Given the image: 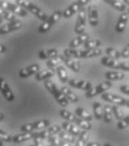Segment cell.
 I'll return each instance as SVG.
<instances>
[{"label": "cell", "mask_w": 129, "mask_h": 146, "mask_svg": "<svg viewBox=\"0 0 129 146\" xmlns=\"http://www.w3.org/2000/svg\"><path fill=\"white\" fill-rule=\"evenodd\" d=\"M0 141H2V142H7V143H10V142H13V137H11V136H9L6 131H3V130H1V129H0Z\"/></svg>", "instance_id": "obj_44"}, {"label": "cell", "mask_w": 129, "mask_h": 146, "mask_svg": "<svg viewBox=\"0 0 129 146\" xmlns=\"http://www.w3.org/2000/svg\"><path fill=\"white\" fill-rule=\"evenodd\" d=\"M88 17H89V23H90L91 26H93V27L98 26V24H99V13H98V8L95 6H93V5L89 6Z\"/></svg>", "instance_id": "obj_14"}, {"label": "cell", "mask_w": 129, "mask_h": 146, "mask_svg": "<svg viewBox=\"0 0 129 146\" xmlns=\"http://www.w3.org/2000/svg\"><path fill=\"white\" fill-rule=\"evenodd\" d=\"M75 115H76L79 118H81V119H84V120H87V121H92V118H93L92 115H91L88 110L82 108V107H79V108L75 109Z\"/></svg>", "instance_id": "obj_22"}, {"label": "cell", "mask_w": 129, "mask_h": 146, "mask_svg": "<svg viewBox=\"0 0 129 146\" xmlns=\"http://www.w3.org/2000/svg\"><path fill=\"white\" fill-rule=\"evenodd\" d=\"M120 91L122 92V93H125V94H128L129 96V86H127V84L120 86Z\"/></svg>", "instance_id": "obj_47"}, {"label": "cell", "mask_w": 129, "mask_h": 146, "mask_svg": "<svg viewBox=\"0 0 129 146\" xmlns=\"http://www.w3.org/2000/svg\"><path fill=\"white\" fill-rule=\"evenodd\" d=\"M62 14H63L62 11H60V10H56V11H54V13L52 14V16H51L50 18L47 19V21H48V23H50V24H51V25L53 26V25H54L55 23H57V20L61 18Z\"/></svg>", "instance_id": "obj_39"}, {"label": "cell", "mask_w": 129, "mask_h": 146, "mask_svg": "<svg viewBox=\"0 0 129 146\" xmlns=\"http://www.w3.org/2000/svg\"><path fill=\"white\" fill-rule=\"evenodd\" d=\"M52 27V25L46 20V21H44L39 27H38V32L40 33V34H44V33H46V32H48L50 31V28Z\"/></svg>", "instance_id": "obj_42"}, {"label": "cell", "mask_w": 129, "mask_h": 146, "mask_svg": "<svg viewBox=\"0 0 129 146\" xmlns=\"http://www.w3.org/2000/svg\"><path fill=\"white\" fill-rule=\"evenodd\" d=\"M87 16H88V10H85L84 8H82L79 11V16L76 19V24H75V28L74 32L79 35L84 34L85 32V21H87Z\"/></svg>", "instance_id": "obj_7"}, {"label": "cell", "mask_w": 129, "mask_h": 146, "mask_svg": "<svg viewBox=\"0 0 129 146\" xmlns=\"http://www.w3.org/2000/svg\"><path fill=\"white\" fill-rule=\"evenodd\" d=\"M32 138H34V133H22V134H19L16 136H13V142L14 143H22V142H26Z\"/></svg>", "instance_id": "obj_27"}, {"label": "cell", "mask_w": 129, "mask_h": 146, "mask_svg": "<svg viewBox=\"0 0 129 146\" xmlns=\"http://www.w3.org/2000/svg\"><path fill=\"white\" fill-rule=\"evenodd\" d=\"M102 53L100 48H93V50H81V58H91L95 57Z\"/></svg>", "instance_id": "obj_23"}, {"label": "cell", "mask_w": 129, "mask_h": 146, "mask_svg": "<svg viewBox=\"0 0 129 146\" xmlns=\"http://www.w3.org/2000/svg\"><path fill=\"white\" fill-rule=\"evenodd\" d=\"M61 62H62V58H61V55H58L57 57H54V58H51V60H48V61L46 62V65H47L48 68L53 69V68H55L57 64H60Z\"/></svg>", "instance_id": "obj_40"}, {"label": "cell", "mask_w": 129, "mask_h": 146, "mask_svg": "<svg viewBox=\"0 0 129 146\" xmlns=\"http://www.w3.org/2000/svg\"><path fill=\"white\" fill-rule=\"evenodd\" d=\"M16 3L19 5V6H21L25 10H28V11H30L32 14H34L37 18L43 20V21H46V20L48 19L47 18V15H46L39 7H37L34 2H32V1H28V0H17Z\"/></svg>", "instance_id": "obj_2"}, {"label": "cell", "mask_w": 129, "mask_h": 146, "mask_svg": "<svg viewBox=\"0 0 129 146\" xmlns=\"http://www.w3.org/2000/svg\"><path fill=\"white\" fill-rule=\"evenodd\" d=\"M127 14H128V16H129V8L127 9Z\"/></svg>", "instance_id": "obj_57"}, {"label": "cell", "mask_w": 129, "mask_h": 146, "mask_svg": "<svg viewBox=\"0 0 129 146\" xmlns=\"http://www.w3.org/2000/svg\"><path fill=\"white\" fill-rule=\"evenodd\" d=\"M34 145L35 146H44L43 145L42 139H38V138H35V139H34Z\"/></svg>", "instance_id": "obj_48"}, {"label": "cell", "mask_w": 129, "mask_h": 146, "mask_svg": "<svg viewBox=\"0 0 129 146\" xmlns=\"http://www.w3.org/2000/svg\"><path fill=\"white\" fill-rule=\"evenodd\" d=\"M0 17L3 19V20H8V21H15V20H17V19H16V16H15L13 13L6 11V10L2 9L1 7H0Z\"/></svg>", "instance_id": "obj_36"}, {"label": "cell", "mask_w": 129, "mask_h": 146, "mask_svg": "<svg viewBox=\"0 0 129 146\" xmlns=\"http://www.w3.org/2000/svg\"><path fill=\"white\" fill-rule=\"evenodd\" d=\"M56 73H57L60 80H61L63 83L69 82V74H67V72H66V70H65L64 66H57V68H56Z\"/></svg>", "instance_id": "obj_31"}, {"label": "cell", "mask_w": 129, "mask_h": 146, "mask_svg": "<svg viewBox=\"0 0 129 146\" xmlns=\"http://www.w3.org/2000/svg\"><path fill=\"white\" fill-rule=\"evenodd\" d=\"M57 136H58V137L61 138V141H63V142L71 143V144H74V143H75V138H74V136H72L71 134H69V133L65 131V130H62Z\"/></svg>", "instance_id": "obj_34"}, {"label": "cell", "mask_w": 129, "mask_h": 146, "mask_svg": "<svg viewBox=\"0 0 129 146\" xmlns=\"http://www.w3.org/2000/svg\"><path fill=\"white\" fill-rule=\"evenodd\" d=\"M69 84L73 88L76 89H81V90H85L89 91L92 88V84L90 81H85V80H76V79H71L69 80Z\"/></svg>", "instance_id": "obj_12"}, {"label": "cell", "mask_w": 129, "mask_h": 146, "mask_svg": "<svg viewBox=\"0 0 129 146\" xmlns=\"http://www.w3.org/2000/svg\"><path fill=\"white\" fill-rule=\"evenodd\" d=\"M128 126H129V115L125 116L124 119L119 120L118 124H117V128L118 129H125V128H127Z\"/></svg>", "instance_id": "obj_41"}, {"label": "cell", "mask_w": 129, "mask_h": 146, "mask_svg": "<svg viewBox=\"0 0 129 146\" xmlns=\"http://www.w3.org/2000/svg\"><path fill=\"white\" fill-rule=\"evenodd\" d=\"M0 7L2 9H5L6 11H10L13 13L14 15H18V16H21V17H26L27 16V10H25L21 6H19L13 1H3V0H0Z\"/></svg>", "instance_id": "obj_3"}, {"label": "cell", "mask_w": 129, "mask_h": 146, "mask_svg": "<svg viewBox=\"0 0 129 146\" xmlns=\"http://www.w3.org/2000/svg\"><path fill=\"white\" fill-rule=\"evenodd\" d=\"M62 131V128L60 126H52V127H48L44 130H38L36 133H34V139L38 138V139H48L53 136L58 135Z\"/></svg>", "instance_id": "obj_4"}, {"label": "cell", "mask_w": 129, "mask_h": 146, "mask_svg": "<svg viewBox=\"0 0 129 146\" xmlns=\"http://www.w3.org/2000/svg\"><path fill=\"white\" fill-rule=\"evenodd\" d=\"M29 146H35V145H34V144H33V145H29Z\"/></svg>", "instance_id": "obj_58"}, {"label": "cell", "mask_w": 129, "mask_h": 146, "mask_svg": "<svg viewBox=\"0 0 129 146\" xmlns=\"http://www.w3.org/2000/svg\"><path fill=\"white\" fill-rule=\"evenodd\" d=\"M111 82L110 81H103V82H101V83H99L98 86H95L94 88H91L89 91H87L85 93V97L87 98H92V97H95V96H98V94H103V93H106V91L108 90V89H110L111 88Z\"/></svg>", "instance_id": "obj_9"}, {"label": "cell", "mask_w": 129, "mask_h": 146, "mask_svg": "<svg viewBox=\"0 0 129 146\" xmlns=\"http://www.w3.org/2000/svg\"><path fill=\"white\" fill-rule=\"evenodd\" d=\"M61 146H73V144H71V143H66V142H62Z\"/></svg>", "instance_id": "obj_51"}, {"label": "cell", "mask_w": 129, "mask_h": 146, "mask_svg": "<svg viewBox=\"0 0 129 146\" xmlns=\"http://www.w3.org/2000/svg\"><path fill=\"white\" fill-rule=\"evenodd\" d=\"M63 55L66 57H72V58H77L81 57V50H72V48H65L63 51Z\"/></svg>", "instance_id": "obj_35"}, {"label": "cell", "mask_w": 129, "mask_h": 146, "mask_svg": "<svg viewBox=\"0 0 129 146\" xmlns=\"http://www.w3.org/2000/svg\"><path fill=\"white\" fill-rule=\"evenodd\" d=\"M89 3V1L88 0H80V1H75L73 3H71L64 11H63V14H62V16L63 17H65V18H70V17H72L74 14H76V13H79L85 5H88Z\"/></svg>", "instance_id": "obj_6"}, {"label": "cell", "mask_w": 129, "mask_h": 146, "mask_svg": "<svg viewBox=\"0 0 129 146\" xmlns=\"http://www.w3.org/2000/svg\"><path fill=\"white\" fill-rule=\"evenodd\" d=\"M38 56L40 60H51L58 56V52L55 48H48V50H42L39 51Z\"/></svg>", "instance_id": "obj_19"}, {"label": "cell", "mask_w": 129, "mask_h": 146, "mask_svg": "<svg viewBox=\"0 0 129 146\" xmlns=\"http://www.w3.org/2000/svg\"><path fill=\"white\" fill-rule=\"evenodd\" d=\"M0 91L3 94V97H5V99L7 101L11 102V101L15 100V94H14V92L11 90V88L9 87L7 81L5 79H2V78H0Z\"/></svg>", "instance_id": "obj_10"}, {"label": "cell", "mask_w": 129, "mask_h": 146, "mask_svg": "<svg viewBox=\"0 0 129 146\" xmlns=\"http://www.w3.org/2000/svg\"><path fill=\"white\" fill-rule=\"evenodd\" d=\"M101 45V40L100 39H89L87 40L83 46L84 50H93V48H99V46Z\"/></svg>", "instance_id": "obj_32"}, {"label": "cell", "mask_w": 129, "mask_h": 146, "mask_svg": "<svg viewBox=\"0 0 129 146\" xmlns=\"http://www.w3.org/2000/svg\"><path fill=\"white\" fill-rule=\"evenodd\" d=\"M106 54H107L108 57H110L112 60H116V61L121 57V52H118L117 50H114V48H112V47L106 48Z\"/></svg>", "instance_id": "obj_37"}, {"label": "cell", "mask_w": 129, "mask_h": 146, "mask_svg": "<svg viewBox=\"0 0 129 146\" xmlns=\"http://www.w3.org/2000/svg\"><path fill=\"white\" fill-rule=\"evenodd\" d=\"M107 81H116V80H122L125 79V73L124 72H119V71H109V72H106L105 74Z\"/></svg>", "instance_id": "obj_24"}, {"label": "cell", "mask_w": 129, "mask_h": 146, "mask_svg": "<svg viewBox=\"0 0 129 146\" xmlns=\"http://www.w3.org/2000/svg\"><path fill=\"white\" fill-rule=\"evenodd\" d=\"M118 70L129 71V62H120L118 65Z\"/></svg>", "instance_id": "obj_45"}, {"label": "cell", "mask_w": 129, "mask_h": 146, "mask_svg": "<svg viewBox=\"0 0 129 146\" xmlns=\"http://www.w3.org/2000/svg\"><path fill=\"white\" fill-rule=\"evenodd\" d=\"M50 126V120L44 119V120H39V121H34V123H29L26 124L24 126H21L20 130L22 133H33L34 130H43Z\"/></svg>", "instance_id": "obj_5"}, {"label": "cell", "mask_w": 129, "mask_h": 146, "mask_svg": "<svg viewBox=\"0 0 129 146\" xmlns=\"http://www.w3.org/2000/svg\"><path fill=\"white\" fill-rule=\"evenodd\" d=\"M121 57H124V58H128L129 57V44H127L124 47V50L121 51Z\"/></svg>", "instance_id": "obj_46"}, {"label": "cell", "mask_w": 129, "mask_h": 146, "mask_svg": "<svg viewBox=\"0 0 129 146\" xmlns=\"http://www.w3.org/2000/svg\"><path fill=\"white\" fill-rule=\"evenodd\" d=\"M54 74H55V70L54 69H47V70H43V71L37 73L35 79H36V81H47Z\"/></svg>", "instance_id": "obj_20"}, {"label": "cell", "mask_w": 129, "mask_h": 146, "mask_svg": "<svg viewBox=\"0 0 129 146\" xmlns=\"http://www.w3.org/2000/svg\"><path fill=\"white\" fill-rule=\"evenodd\" d=\"M87 146H101L99 143H95V142H88Z\"/></svg>", "instance_id": "obj_49"}, {"label": "cell", "mask_w": 129, "mask_h": 146, "mask_svg": "<svg viewBox=\"0 0 129 146\" xmlns=\"http://www.w3.org/2000/svg\"><path fill=\"white\" fill-rule=\"evenodd\" d=\"M112 107L109 105H106L103 107V121L105 123H111L112 121Z\"/></svg>", "instance_id": "obj_33"}, {"label": "cell", "mask_w": 129, "mask_h": 146, "mask_svg": "<svg viewBox=\"0 0 129 146\" xmlns=\"http://www.w3.org/2000/svg\"><path fill=\"white\" fill-rule=\"evenodd\" d=\"M90 38H89V35L88 34H82V35H79L77 37H75L73 38L71 42H70V48H72V50H75L76 47H79L80 45H82V44H84L87 40H89Z\"/></svg>", "instance_id": "obj_17"}, {"label": "cell", "mask_w": 129, "mask_h": 146, "mask_svg": "<svg viewBox=\"0 0 129 146\" xmlns=\"http://www.w3.org/2000/svg\"><path fill=\"white\" fill-rule=\"evenodd\" d=\"M2 21H3V19H2L1 17H0V23H2Z\"/></svg>", "instance_id": "obj_56"}, {"label": "cell", "mask_w": 129, "mask_h": 146, "mask_svg": "<svg viewBox=\"0 0 129 146\" xmlns=\"http://www.w3.org/2000/svg\"><path fill=\"white\" fill-rule=\"evenodd\" d=\"M101 63L105 65V66H108V68H112V69H117L118 70V65L120 62L116 61V60H112L108 56H105L101 58Z\"/></svg>", "instance_id": "obj_30"}, {"label": "cell", "mask_w": 129, "mask_h": 146, "mask_svg": "<svg viewBox=\"0 0 129 146\" xmlns=\"http://www.w3.org/2000/svg\"><path fill=\"white\" fill-rule=\"evenodd\" d=\"M47 141L50 142V145H52V146H61L62 142H63V141H61V138H60L57 135L51 137V138H48Z\"/></svg>", "instance_id": "obj_43"}, {"label": "cell", "mask_w": 129, "mask_h": 146, "mask_svg": "<svg viewBox=\"0 0 129 146\" xmlns=\"http://www.w3.org/2000/svg\"><path fill=\"white\" fill-rule=\"evenodd\" d=\"M60 116L62 117V118H64L65 120H67V121H72L73 124H77V121L80 120V118L76 116V115H74L73 112H71V111H69V110L66 109H61L60 110Z\"/></svg>", "instance_id": "obj_21"}, {"label": "cell", "mask_w": 129, "mask_h": 146, "mask_svg": "<svg viewBox=\"0 0 129 146\" xmlns=\"http://www.w3.org/2000/svg\"><path fill=\"white\" fill-rule=\"evenodd\" d=\"M61 58H62V61L66 64V66H67V68H70L73 72H79V71H80V69H81L80 63H79L75 58H72V57H66V56H64L63 54H61Z\"/></svg>", "instance_id": "obj_16"}, {"label": "cell", "mask_w": 129, "mask_h": 146, "mask_svg": "<svg viewBox=\"0 0 129 146\" xmlns=\"http://www.w3.org/2000/svg\"><path fill=\"white\" fill-rule=\"evenodd\" d=\"M112 113L116 116L117 119H119V120L124 119V111L121 110L120 106H117V105L112 106Z\"/></svg>", "instance_id": "obj_38"}, {"label": "cell", "mask_w": 129, "mask_h": 146, "mask_svg": "<svg viewBox=\"0 0 129 146\" xmlns=\"http://www.w3.org/2000/svg\"><path fill=\"white\" fill-rule=\"evenodd\" d=\"M21 26H22V21H20L18 19L15 21H8L7 24H5L3 26L0 27V35H5V34L11 33V32H15V31L19 29Z\"/></svg>", "instance_id": "obj_11"}, {"label": "cell", "mask_w": 129, "mask_h": 146, "mask_svg": "<svg viewBox=\"0 0 129 146\" xmlns=\"http://www.w3.org/2000/svg\"><path fill=\"white\" fill-rule=\"evenodd\" d=\"M45 88L50 91L51 94H53V97L56 99V101L62 106V107H66L69 105V100L65 98V96L62 93V91L56 87V84L52 80H47L44 82Z\"/></svg>", "instance_id": "obj_1"}, {"label": "cell", "mask_w": 129, "mask_h": 146, "mask_svg": "<svg viewBox=\"0 0 129 146\" xmlns=\"http://www.w3.org/2000/svg\"><path fill=\"white\" fill-rule=\"evenodd\" d=\"M124 2H125V3H126V6H127V5H128V6H129V0H125V1H124Z\"/></svg>", "instance_id": "obj_53"}, {"label": "cell", "mask_w": 129, "mask_h": 146, "mask_svg": "<svg viewBox=\"0 0 129 146\" xmlns=\"http://www.w3.org/2000/svg\"><path fill=\"white\" fill-rule=\"evenodd\" d=\"M3 145V142H2V141H0V146H2Z\"/></svg>", "instance_id": "obj_55"}, {"label": "cell", "mask_w": 129, "mask_h": 146, "mask_svg": "<svg viewBox=\"0 0 129 146\" xmlns=\"http://www.w3.org/2000/svg\"><path fill=\"white\" fill-rule=\"evenodd\" d=\"M93 113H94L95 119H98V120L103 119V107L101 106L100 102L93 104Z\"/></svg>", "instance_id": "obj_28"}, {"label": "cell", "mask_w": 129, "mask_h": 146, "mask_svg": "<svg viewBox=\"0 0 129 146\" xmlns=\"http://www.w3.org/2000/svg\"><path fill=\"white\" fill-rule=\"evenodd\" d=\"M107 3H109L111 7H113L114 9L119 10V11H122V13H126V10L128 9L126 3L124 1H119V0H106Z\"/></svg>", "instance_id": "obj_25"}, {"label": "cell", "mask_w": 129, "mask_h": 146, "mask_svg": "<svg viewBox=\"0 0 129 146\" xmlns=\"http://www.w3.org/2000/svg\"><path fill=\"white\" fill-rule=\"evenodd\" d=\"M88 139H89V133H88V130H82L81 135L79 136V138L75 142V146H87Z\"/></svg>", "instance_id": "obj_29"}, {"label": "cell", "mask_w": 129, "mask_h": 146, "mask_svg": "<svg viewBox=\"0 0 129 146\" xmlns=\"http://www.w3.org/2000/svg\"><path fill=\"white\" fill-rule=\"evenodd\" d=\"M61 91H62V93L65 96V98H66L69 101H71V102H77V101H79L77 96H76L70 88H67V87H62Z\"/></svg>", "instance_id": "obj_26"}, {"label": "cell", "mask_w": 129, "mask_h": 146, "mask_svg": "<svg viewBox=\"0 0 129 146\" xmlns=\"http://www.w3.org/2000/svg\"><path fill=\"white\" fill-rule=\"evenodd\" d=\"M103 146H111V145H110V144H109V143H106V144H105V145H103Z\"/></svg>", "instance_id": "obj_54"}, {"label": "cell", "mask_w": 129, "mask_h": 146, "mask_svg": "<svg viewBox=\"0 0 129 146\" xmlns=\"http://www.w3.org/2000/svg\"><path fill=\"white\" fill-rule=\"evenodd\" d=\"M3 118H5L3 113H2V112H0V121H1V120H3Z\"/></svg>", "instance_id": "obj_52"}, {"label": "cell", "mask_w": 129, "mask_h": 146, "mask_svg": "<svg viewBox=\"0 0 129 146\" xmlns=\"http://www.w3.org/2000/svg\"><path fill=\"white\" fill-rule=\"evenodd\" d=\"M62 128H63V130L67 131L69 134H71L74 137H75V136H80L81 133H82L81 128L77 127L75 124L70 123V121H64V123L62 124Z\"/></svg>", "instance_id": "obj_15"}, {"label": "cell", "mask_w": 129, "mask_h": 146, "mask_svg": "<svg viewBox=\"0 0 129 146\" xmlns=\"http://www.w3.org/2000/svg\"><path fill=\"white\" fill-rule=\"evenodd\" d=\"M128 14L127 13H122L120 15V17L118 19V23L116 25V32L117 33H122L127 26V23H128Z\"/></svg>", "instance_id": "obj_18"}, {"label": "cell", "mask_w": 129, "mask_h": 146, "mask_svg": "<svg viewBox=\"0 0 129 146\" xmlns=\"http://www.w3.org/2000/svg\"><path fill=\"white\" fill-rule=\"evenodd\" d=\"M102 99L107 102H110V104H116L117 106H124V107H128L129 108V100L128 99H125L122 97H119L114 93H103L101 94Z\"/></svg>", "instance_id": "obj_8"}, {"label": "cell", "mask_w": 129, "mask_h": 146, "mask_svg": "<svg viewBox=\"0 0 129 146\" xmlns=\"http://www.w3.org/2000/svg\"><path fill=\"white\" fill-rule=\"evenodd\" d=\"M5 52H6V47L0 44V53H5Z\"/></svg>", "instance_id": "obj_50"}, {"label": "cell", "mask_w": 129, "mask_h": 146, "mask_svg": "<svg viewBox=\"0 0 129 146\" xmlns=\"http://www.w3.org/2000/svg\"><path fill=\"white\" fill-rule=\"evenodd\" d=\"M38 71H39V65L38 64H33V65H29L27 68L21 69L18 72V76L21 79H26V78H29L30 75L37 74Z\"/></svg>", "instance_id": "obj_13"}]
</instances>
